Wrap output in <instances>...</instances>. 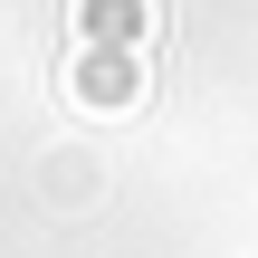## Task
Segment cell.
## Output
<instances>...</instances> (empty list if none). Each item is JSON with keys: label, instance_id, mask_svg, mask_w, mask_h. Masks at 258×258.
<instances>
[{"label": "cell", "instance_id": "2", "mask_svg": "<svg viewBox=\"0 0 258 258\" xmlns=\"http://www.w3.org/2000/svg\"><path fill=\"white\" fill-rule=\"evenodd\" d=\"M67 19H77V48H134L144 57V38H153V0H77Z\"/></svg>", "mask_w": 258, "mask_h": 258}, {"label": "cell", "instance_id": "1", "mask_svg": "<svg viewBox=\"0 0 258 258\" xmlns=\"http://www.w3.org/2000/svg\"><path fill=\"white\" fill-rule=\"evenodd\" d=\"M134 96H144V57L134 48H77L67 105H134Z\"/></svg>", "mask_w": 258, "mask_h": 258}]
</instances>
